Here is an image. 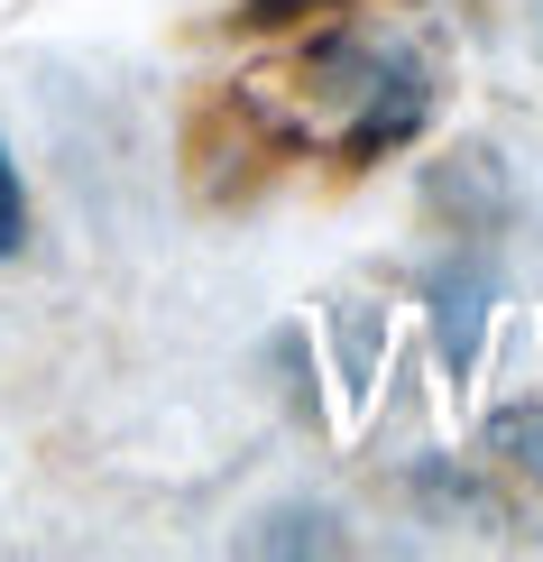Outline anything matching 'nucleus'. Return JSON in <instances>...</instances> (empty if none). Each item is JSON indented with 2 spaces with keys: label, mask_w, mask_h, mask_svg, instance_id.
Returning a JSON list of instances; mask_svg holds the SVG:
<instances>
[{
  "label": "nucleus",
  "mask_w": 543,
  "mask_h": 562,
  "mask_svg": "<svg viewBox=\"0 0 543 562\" xmlns=\"http://www.w3.org/2000/svg\"><path fill=\"white\" fill-rule=\"evenodd\" d=\"M29 240V194H19V167H10V148H0V259Z\"/></svg>",
  "instance_id": "f257e3e1"
}]
</instances>
